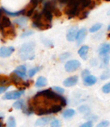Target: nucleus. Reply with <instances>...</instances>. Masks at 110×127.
<instances>
[{
    "label": "nucleus",
    "mask_w": 110,
    "mask_h": 127,
    "mask_svg": "<svg viewBox=\"0 0 110 127\" xmlns=\"http://www.w3.org/2000/svg\"><path fill=\"white\" fill-rule=\"evenodd\" d=\"M101 59H102V62H101L100 67H102V68L108 67V66H109V64L110 55H108V56H105V57H103V58H101Z\"/></svg>",
    "instance_id": "obj_26"
},
{
    "label": "nucleus",
    "mask_w": 110,
    "mask_h": 127,
    "mask_svg": "<svg viewBox=\"0 0 110 127\" xmlns=\"http://www.w3.org/2000/svg\"><path fill=\"white\" fill-rule=\"evenodd\" d=\"M78 28L77 26H72L68 30L66 33V39L68 42H74L76 40V36L78 32Z\"/></svg>",
    "instance_id": "obj_9"
},
{
    "label": "nucleus",
    "mask_w": 110,
    "mask_h": 127,
    "mask_svg": "<svg viewBox=\"0 0 110 127\" xmlns=\"http://www.w3.org/2000/svg\"><path fill=\"white\" fill-rule=\"evenodd\" d=\"M81 62L77 60H70L65 64V69L66 72H74L80 67Z\"/></svg>",
    "instance_id": "obj_7"
},
{
    "label": "nucleus",
    "mask_w": 110,
    "mask_h": 127,
    "mask_svg": "<svg viewBox=\"0 0 110 127\" xmlns=\"http://www.w3.org/2000/svg\"><path fill=\"white\" fill-rule=\"evenodd\" d=\"M77 110H78V112H80V113H83L86 115V114H88L90 112V107L87 105H82L78 107Z\"/></svg>",
    "instance_id": "obj_23"
},
{
    "label": "nucleus",
    "mask_w": 110,
    "mask_h": 127,
    "mask_svg": "<svg viewBox=\"0 0 110 127\" xmlns=\"http://www.w3.org/2000/svg\"><path fill=\"white\" fill-rule=\"evenodd\" d=\"M47 80L45 77L43 76H40L37 79L36 82H35V87H43L45 86H47Z\"/></svg>",
    "instance_id": "obj_21"
},
{
    "label": "nucleus",
    "mask_w": 110,
    "mask_h": 127,
    "mask_svg": "<svg viewBox=\"0 0 110 127\" xmlns=\"http://www.w3.org/2000/svg\"><path fill=\"white\" fill-rule=\"evenodd\" d=\"M3 114L0 112V119H3Z\"/></svg>",
    "instance_id": "obj_41"
},
{
    "label": "nucleus",
    "mask_w": 110,
    "mask_h": 127,
    "mask_svg": "<svg viewBox=\"0 0 110 127\" xmlns=\"http://www.w3.org/2000/svg\"><path fill=\"white\" fill-rule=\"evenodd\" d=\"M28 23V17H25V16H21V17H18L17 19H15L14 21V24H17L18 26H24L26 25V24Z\"/></svg>",
    "instance_id": "obj_19"
},
{
    "label": "nucleus",
    "mask_w": 110,
    "mask_h": 127,
    "mask_svg": "<svg viewBox=\"0 0 110 127\" xmlns=\"http://www.w3.org/2000/svg\"><path fill=\"white\" fill-rule=\"evenodd\" d=\"M67 105L64 96L55 93L52 88L38 92L28 101V112L38 116H46L59 112Z\"/></svg>",
    "instance_id": "obj_1"
},
{
    "label": "nucleus",
    "mask_w": 110,
    "mask_h": 127,
    "mask_svg": "<svg viewBox=\"0 0 110 127\" xmlns=\"http://www.w3.org/2000/svg\"><path fill=\"white\" fill-rule=\"evenodd\" d=\"M8 88H9V87H1V86H0V94H3V93H4Z\"/></svg>",
    "instance_id": "obj_40"
},
{
    "label": "nucleus",
    "mask_w": 110,
    "mask_h": 127,
    "mask_svg": "<svg viewBox=\"0 0 110 127\" xmlns=\"http://www.w3.org/2000/svg\"><path fill=\"white\" fill-rule=\"evenodd\" d=\"M35 43L34 42H28L23 43L19 49V55L22 61H28L35 59Z\"/></svg>",
    "instance_id": "obj_3"
},
{
    "label": "nucleus",
    "mask_w": 110,
    "mask_h": 127,
    "mask_svg": "<svg viewBox=\"0 0 110 127\" xmlns=\"http://www.w3.org/2000/svg\"><path fill=\"white\" fill-rule=\"evenodd\" d=\"M76 114V111L74 109H72V108H69V109H66L62 113V116H63L64 119H69L71 118H72L74 115Z\"/></svg>",
    "instance_id": "obj_20"
},
{
    "label": "nucleus",
    "mask_w": 110,
    "mask_h": 127,
    "mask_svg": "<svg viewBox=\"0 0 110 127\" xmlns=\"http://www.w3.org/2000/svg\"><path fill=\"white\" fill-rule=\"evenodd\" d=\"M50 126L51 127H60L61 126V122H60L58 119H53L52 121H51L50 123Z\"/></svg>",
    "instance_id": "obj_33"
},
{
    "label": "nucleus",
    "mask_w": 110,
    "mask_h": 127,
    "mask_svg": "<svg viewBox=\"0 0 110 127\" xmlns=\"http://www.w3.org/2000/svg\"><path fill=\"white\" fill-rule=\"evenodd\" d=\"M87 35V29L86 28H82L81 30H78L76 36V42H77V45H80L81 43L84 41L85 37Z\"/></svg>",
    "instance_id": "obj_13"
},
{
    "label": "nucleus",
    "mask_w": 110,
    "mask_h": 127,
    "mask_svg": "<svg viewBox=\"0 0 110 127\" xmlns=\"http://www.w3.org/2000/svg\"><path fill=\"white\" fill-rule=\"evenodd\" d=\"M0 30H1V29H0Z\"/></svg>",
    "instance_id": "obj_47"
},
{
    "label": "nucleus",
    "mask_w": 110,
    "mask_h": 127,
    "mask_svg": "<svg viewBox=\"0 0 110 127\" xmlns=\"http://www.w3.org/2000/svg\"><path fill=\"white\" fill-rule=\"evenodd\" d=\"M83 118H84V119H86V120H88V121H90V122H92V123L98 120V116L95 115V114L91 113V112H90V113L84 115L83 116Z\"/></svg>",
    "instance_id": "obj_22"
},
{
    "label": "nucleus",
    "mask_w": 110,
    "mask_h": 127,
    "mask_svg": "<svg viewBox=\"0 0 110 127\" xmlns=\"http://www.w3.org/2000/svg\"><path fill=\"white\" fill-rule=\"evenodd\" d=\"M70 56H71V53L66 52V53H64V54H62V55H59V60L61 61V62H63V61L67 60Z\"/></svg>",
    "instance_id": "obj_36"
},
{
    "label": "nucleus",
    "mask_w": 110,
    "mask_h": 127,
    "mask_svg": "<svg viewBox=\"0 0 110 127\" xmlns=\"http://www.w3.org/2000/svg\"><path fill=\"white\" fill-rule=\"evenodd\" d=\"M89 75H90V71L89 70V69H84V70L82 72V77L83 79Z\"/></svg>",
    "instance_id": "obj_38"
},
{
    "label": "nucleus",
    "mask_w": 110,
    "mask_h": 127,
    "mask_svg": "<svg viewBox=\"0 0 110 127\" xmlns=\"http://www.w3.org/2000/svg\"><path fill=\"white\" fill-rule=\"evenodd\" d=\"M89 50H90V48H89V46L83 45V46H81V48L78 49V52H77V53H78L79 56H80L83 60L86 61L87 59H88Z\"/></svg>",
    "instance_id": "obj_17"
},
{
    "label": "nucleus",
    "mask_w": 110,
    "mask_h": 127,
    "mask_svg": "<svg viewBox=\"0 0 110 127\" xmlns=\"http://www.w3.org/2000/svg\"><path fill=\"white\" fill-rule=\"evenodd\" d=\"M2 35L4 39L6 40H12L16 37L17 33H16V30L14 26H10L8 28H3L1 29Z\"/></svg>",
    "instance_id": "obj_5"
},
{
    "label": "nucleus",
    "mask_w": 110,
    "mask_h": 127,
    "mask_svg": "<svg viewBox=\"0 0 110 127\" xmlns=\"http://www.w3.org/2000/svg\"><path fill=\"white\" fill-rule=\"evenodd\" d=\"M108 30H110V25L108 27Z\"/></svg>",
    "instance_id": "obj_43"
},
{
    "label": "nucleus",
    "mask_w": 110,
    "mask_h": 127,
    "mask_svg": "<svg viewBox=\"0 0 110 127\" xmlns=\"http://www.w3.org/2000/svg\"><path fill=\"white\" fill-rule=\"evenodd\" d=\"M53 13L42 10V12L35 11L32 16V26L40 30H48L52 27Z\"/></svg>",
    "instance_id": "obj_2"
},
{
    "label": "nucleus",
    "mask_w": 110,
    "mask_h": 127,
    "mask_svg": "<svg viewBox=\"0 0 110 127\" xmlns=\"http://www.w3.org/2000/svg\"><path fill=\"white\" fill-rule=\"evenodd\" d=\"M102 93H103V94H109V93H110V81L108 82V83L105 84V85L102 86Z\"/></svg>",
    "instance_id": "obj_32"
},
{
    "label": "nucleus",
    "mask_w": 110,
    "mask_h": 127,
    "mask_svg": "<svg viewBox=\"0 0 110 127\" xmlns=\"http://www.w3.org/2000/svg\"><path fill=\"white\" fill-rule=\"evenodd\" d=\"M108 15H110V10H109V12H108Z\"/></svg>",
    "instance_id": "obj_44"
},
{
    "label": "nucleus",
    "mask_w": 110,
    "mask_h": 127,
    "mask_svg": "<svg viewBox=\"0 0 110 127\" xmlns=\"http://www.w3.org/2000/svg\"><path fill=\"white\" fill-rule=\"evenodd\" d=\"M52 89L55 93H57V94H63L64 93H65V89L59 87H53Z\"/></svg>",
    "instance_id": "obj_35"
},
{
    "label": "nucleus",
    "mask_w": 110,
    "mask_h": 127,
    "mask_svg": "<svg viewBox=\"0 0 110 127\" xmlns=\"http://www.w3.org/2000/svg\"><path fill=\"white\" fill-rule=\"evenodd\" d=\"M10 79H11V81L14 85H16V87H17L20 89H25L26 87H29V83L28 82H26L23 80V79L20 78L19 76H17L16 74H10Z\"/></svg>",
    "instance_id": "obj_4"
},
{
    "label": "nucleus",
    "mask_w": 110,
    "mask_h": 127,
    "mask_svg": "<svg viewBox=\"0 0 110 127\" xmlns=\"http://www.w3.org/2000/svg\"><path fill=\"white\" fill-rule=\"evenodd\" d=\"M12 84L10 77H8L4 74H0V86L4 87H10Z\"/></svg>",
    "instance_id": "obj_15"
},
{
    "label": "nucleus",
    "mask_w": 110,
    "mask_h": 127,
    "mask_svg": "<svg viewBox=\"0 0 110 127\" xmlns=\"http://www.w3.org/2000/svg\"><path fill=\"white\" fill-rule=\"evenodd\" d=\"M78 82V76L77 75H73L66 78L63 82V85L66 87H72L73 86H75L76 84Z\"/></svg>",
    "instance_id": "obj_12"
},
{
    "label": "nucleus",
    "mask_w": 110,
    "mask_h": 127,
    "mask_svg": "<svg viewBox=\"0 0 110 127\" xmlns=\"http://www.w3.org/2000/svg\"><path fill=\"white\" fill-rule=\"evenodd\" d=\"M23 94V92L21 91H12V92H7L3 95V99H17Z\"/></svg>",
    "instance_id": "obj_10"
},
{
    "label": "nucleus",
    "mask_w": 110,
    "mask_h": 127,
    "mask_svg": "<svg viewBox=\"0 0 110 127\" xmlns=\"http://www.w3.org/2000/svg\"><path fill=\"white\" fill-rule=\"evenodd\" d=\"M102 26H103L102 25V24H101V23H97V24H94L93 26L90 27V33H95V32H97L98 30H100L101 29H102Z\"/></svg>",
    "instance_id": "obj_25"
},
{
    "label": "nucleus",
    "mask_w": 110,
    "mask_h": 127,
    "mask_svg": "<svg viewBox=\"0 0 110 127\" xmlns=\"http://www.w3.org/2000/svg\"><path fill=\"white\" fill-rule=\"evenodd\" d=\"M26 72H27V68H26V66L25 65H21L18 66L17 68L15 69L14 71V74H16L17 76H19L20 78L22 79H25L26 78Z\"/></svg>",
    "instance_id": "obj_14"
},
{
    "label": "nucleus",
    "mask_w": 110,
    "mask_h": 127,
    "mask_svg": "<svg viewBox=\"0 0 110 127\" xmlns=\"http://www.w3.org/2000/svg\"><path fill=\"white\" fill-rule=\"evenodd\" d=\"M6 127H17V124H16V119L13 116L9 117L8 121H7V126Z\"/></svg>",
    "instance_id": "obj_27"
},
{
    "label": "nucleus",
    "mask_w": 110,
    "mask_h": 127,
    "mask_svg": "<svg viewBox=\"0 0 110 127\" xmlns=\"http://www.w3.org/2000/svg\"><path fill=\"white\" fill-rule=\"evenodd\" d=\"M79 127H93V123L90 121H87V122L83 123Z\"/></svg>",
    "instance_id": "obj_37"
},
{
    "label": "nucleus",
    "mask_w": 110,
    "mask_h": 127,
    "mask_svg": "<svg viewBox=\"0 0 110 127\" xmlns=\"http://www.w3.org/2000/svg\"><path fill=\"white\" fill-rule=\"evenodd\" d=\"M13 107H14V108H16V109H18V110L23 109V107H24V101L22 100V99L16 101L15 103L13 104Z\"/></svg>",
    "instance_id": "obj_28"
},
{
    "label": "nucleus",
    "mask_w": 110,
    "mask_h": 127,
    "mask_svg": "<svg viewBox=\"0 0 110 127\" xmlns=\"http://www.w3.org/2000/svg\"><path fill=\"white\" fill-rule=\"evenodd\" d=\"M110 125V122L109 120H102L100 123L96 125L95 127H109Z\"/></svg>",
    "instance_id": "obj_34"
},
{
    "label": "nucleus",
    "mask_w": 110,
    "mask_h": 127,
    "mask_svg": "<svg viewBox=\"0 0 110 127\" xmlns=\"http://www.w3.org/2000/svg\"><path fill=\"white\" fill-rule=\"evenodd\" d=\"M51 117H42L40 119H37L36 122H35V126H47L48 123H51Z\"/></svg>",
    "instance_id": "obj_18"
},
{
    "label": "nucleus",
    "mask_w": 110,
    "mask_h": 127,
    "mask_svg": "<svg viewBox=\"0 0 110 127\" xmlns=\"http://www.w3.org/2000/svg\"><path fill=\"white\" fill-rule=\"evenodd\" d=\"M15 51V48L10 46V47H2L0 48V57L6 58L12 55Z\"/></svg>",
    "instance_id": "obj_11"
},
{
    "label": "nucleus",
    "mask_w": 110,
    "mask_h": 127,
    "mask_svg": "<svg viewBox=\"0 0 110 127\" xmlns=\"http://www.w3.org/2000/svg\"><path fill=\"white\" fill-rule=\"evenodd\" d=\"M38 1H39V3H40V1H41V0H38Z\"/></svg>",
    "instance_id": "obj_45"
},
{
    "label": "nucleus",
    "mask_w": 110,
    "mask_h": 127,
    "mask_svg": "<svg viewBox=\"0 0 110 127\" xmlns=\"http://www.w3.org/2000/svg\"><path fill=\"white\" fill-rule=\"evenodd\" d=\"M0 127H3V123H2L1 120H0Z\"/></svg>",
    "instance_id": "obj_42"
},
{
    "label": "nucleus",
    "mask_w": 110,
    "mask_h": 127,
    "mask_svg": "<svg viewBox=\"0 0 110 127\" xmlns=\"http://www.w3.org/2000/svg\"><path fill=\"white\" fill-rule=\"evenodd\" d=\"M109 78H110V71L109 70V69L103 71V73H102V74H101V76H100V79L102 80H108V79H109Z\"/></svg>",
    "instance_id": "obj_29"
},
{
    "label": "nucleus",
    "mask_w": 110,
    "mask_h": 127,
    "mask_svg": "<svg viewBox=\"0 0 110 127\" xmlns=\"http://www.w3.org/2000/svg\"><path fill=\"white\" fill-rule=\"evenodd\" d=\"M98 54L100 58H103L105 56H108L110 54V44L108 42L102 43L98 48Z\"/></svg>",
    "instance_id": "obj_8"
},
{
    "label": "nucleus",
    "mask_w": 110,
    "mask_h": 127,
    "mask_svg": "<svg viewBox=\"0 0 110 127\" xmlns=\"http://www.w3.org/2000/svg\"><path fill=\"white\" fill-rule=\"evenodd\" d=\"M41 41L46 47H48V48L54 47V43H53L50 40H48V39H46V38H44V37H41Z\"/></svg>",
    "instance_id": "obj_31"
},
{
    "label": "nucleus",
    "mask_w": 110,
    "mask_h": 127,
    "mask_svg": "<svg viewBox=\"0 0 110 127\" xmlns=\"http://www.w3.org/2000/svg\"><path fill=\"white\" fill-rule=\"evenodd\" d=\"M11 21H10V17L4 13L3 7L0 8V29L3 28H8V27L11 26Z\"/></svg>",
    "instance_id": "obj_6"
},
{
    "label": "nucleus",
    "mask_w": 110,
    "mask_h": 127,
    "mask_svg": "<svg viewBox=\"0 0 110 127\" xmlns=\"http://www.w3.org/2000/svg\"><path fill=\"white\" fill-rule=\"evenodd\" d=\"M41 69V67H33V68H31V69H29V70L28 71V77H33V76H35V74H36L37 73L39 72V71Z\"/></svg>",
    "instance_id": "obj_24"
},
{
    "label": "nucleus",
    "mask_w": 110,
    "mask_h": 127,
    "mask_svg": "<svg viewBox=\"0 0 110 127\" xmlns=\"http://www.w3.org/2000/svg\"><path fill=\"white\" fill-rule=\"evenodd\" d=\"M90 64H91L92 66H96L97 64H98V62H97L96 59H93V60L90 61Z\"/></svg>",
    "instance_id": "obj_39"
},
{
    "label": "nucleus",
    "mask_w": 110,
    "mask_h": 127,
    "mask_svg": "<svg viewBox=\"0 0 110 127\" xmlns=\"http://www.w3.org/2000/svg\"><path fill=\"white\" fill-rule=\"evenodd\" d=\"M96 82H97V78L95 75H92V74L85 77L83 79V84L86 87H91V86L95 85Z\"/></svg>",
    "instance_id": "obj_16"
},
{
    "label": "nucleus",
    "mask_w": 110,
    "mask_h": 127,
    "mask_svg": "<svg viewBox=\"0 0 110 127\" xmlns=\"http://www.w3.org/2000/svg\"><path fill=\"white\" fill-rule=\"evenodd\" d=\"M109 37H110V33L109 34Z\"/></svg>",
    "instance_id": "obj_46"
},
{
    "label": "nucleus",
    "mask_w": 110,
    "mask_h": 127,
    "mask_svg": "<svg viewBox=\"0 0 110 127\" xmlns=\"http://www.w3.org/2000/svg\"><path fill=\"white\" fill-rule=\"evenodd\" d=\"M34 33H35V32H34L33 30H26V31L22 32V33L21 34V38H26V37L31 36V35H34Z\"/></svg>",
    "instance_id": "obj_30"
}]
</instances>
